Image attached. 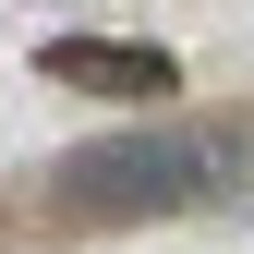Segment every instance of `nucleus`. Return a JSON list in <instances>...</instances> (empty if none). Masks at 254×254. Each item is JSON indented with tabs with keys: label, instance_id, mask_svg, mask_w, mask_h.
Here are the masks:
<instances>
[{
	"label": "nucleus",
	"instance_id": "obj_2",
	"mask_svg": "<svg viewBox=\"0 0 254 254\" xmlns=\"http://www.w3.org/2000/svg\"><path fill=\"white\" fill-rule=\"evenodd\" d=\"M37 73H49V85H109V97H170L182 61H170V49H121V37H49Z\"/></svg>",
	"mask_w": 254,
	"mask_h": 254
},
{
	"label": "nucleus",
	"instance_id": "obj_1",
	"mask_svg": "<svg viewBox=\"0 0 254 254\" xmlns=\"http://www.w3.org/2000/svg\"><path fill=\"white\" fill-rule=\"evenodd\" d=\"M254 170V133H206V121H145V133H97L61 157V206L73 218H182L230 194Z\"/></svg>",
	"mask_w": 254,
	"mask_h": 254
}]
</instances>
